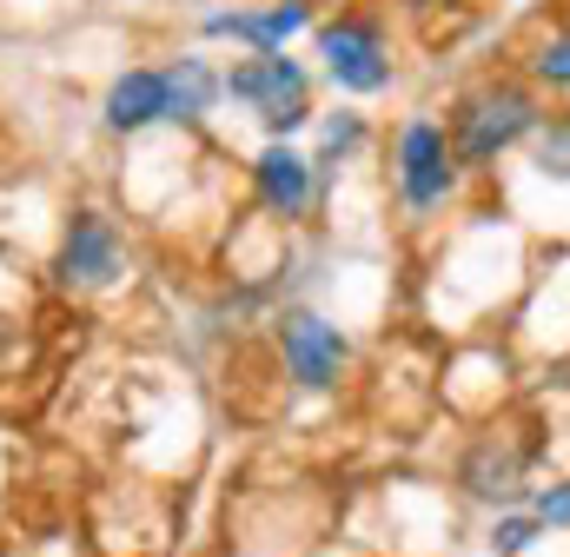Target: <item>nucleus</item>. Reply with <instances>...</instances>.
<instances>
[{"instance_id": "1", "label": "nucleus", "mask_w": 570, "mask_h": 557, "mask_svg": "<svg viewBox=\"0 0 570 557\" xmlns=\"http://www.w3.org/2000/svg\"><path fill=\"white\" fill-rule=\"evenodd\" d=\"M544 127V107H538V87L531 80H511V74H484L478 87H464L444 114V139H451V159L464 173H484L498 166L511 146L538 139Z\"/></svg>"}, {"instance_id": "2", "label": "nucleus", "mask_w": 570, "mask_h": 557, "mask_svg": "<svg viewBox=\"0 0 570 557\" xmlns=\"http://www.w3.org/2000/svg\"><path fill=\"white\" fill-rule=\"evenodd\" d=\"M538 438H518L511 424H491V431H478L464 451H458V465H451V485H458V498H471V505H484L491 518L498 511H518V505H531V471H538Z\"/></svg>"}, {"instance_id": "3", "label": "nucleus", "mask_w": 570, "mask_h": 557, "mask_svg": "<svg viewBox=\"0 0 570 557\" xmlns=\"http://www.w3.org/2000/svg\"><path fill=\"white\" fill-rule=\"evenodd\" d=\"M219 80H226V100L259 114L266 139H292L312 127V74L292 53H246Z\"/></svg>"}, {"instance_id": "4", "label": "nucleus", "mask_w": 570, "mask_h": 557, "mask_svg": "<svg viewBox=\"0 0 570 557\" xmlns=\"http://www.w3.org/2000/svg\"><path fill=\"white\" fill-rule=\"evenodd\" d=\"M134 273V253H127V233L114 213L100 206H80L60 233V253H53V285L73 292V299H100L114 285H127Z\"/></svg>"}, {"instance_id": "5", "label": "nucleus", "mask_w": 570, "mask_h": 557, "mask_svg": "<svg viewBox=\"0 0 570 557\" xmlns=\"http://www.w3.org/2000/svg\"><path fill=\"white\" fill-rule=\"evenodd\" d=\"M318 40V60H325V80L338 94H385L399 80V60H392V40H385V20L379 13H338V20H318L312 27Z\"/></svg>"}, {"instance_id": "6", "label": "nucleus", "mask_w": 570, "mask_h": 557, "mask_svg": "<svg viewBox=\"0 0 570 557\" xmlns=\"http://www.w3.org/2000/svg\"><path fill=\"white\" fill-rule=\"evenodd\" d=\"M464 166L451 159V139H444V120L431 114H412L399 139H392V186L405 199V213H438L451 193H458Z\"/></svg>"}, {"instance_id": "7", "label": "nucleus", "mask_w": 570, "mask_h": 557, "mask_svg": "<svg viewBox=\"0 0 570 557\" xmlns=\"http://www.w3.org/2000/svg\"><path fill=\"white\" fill-rule=\"evenodd\" d=\"M273 345H279V365L298 392H338L345 372H352V339L325 312H305V305L279 312L273 319Z\"/></svg>"}, {"instance_id": "8", "label": "nucleus", "mask_w": 570, "mask_h": 557, "mask_svg": "<svg viewBox=\"0 0 570 557\" xmlns=\"http://www.w3.org/2000/svg\"><path fill=\"white\" fill-rule=\"evenodd\" d=\"M253 199L273 213V219H305L312 213V199H318V166H312V153H298L292 139H266L259 153H253Z\"/></svg>"}, {"instance_id": "9", "label": "nucleus", "mask_w": 570, "mask_h": 557, "mask_svg": "<svg viewBox=\"0 0 570 557\" xmlns=\"http://www.w3.org/2000/svg\"><path fill=\"white\" fill-rule=\"evenodd\" d=\"M305 27H312V7H298V0H266V7H213V13L199 20V33H206V40H239V47H253V53H285Z\"/></svg>"}, {"instance_id": "10", "label": "nucleus", "mask_w": 570, "mask_h": 557, "mask_svg": "<svg viewBox=\"0 0 570 557\" xmlns=\"http://www.w3.org/2000/svg\"><path fill=\"white\" fill-rule=\"evenodd\" d=\"M173 107H166V67H127V74H114V87H107V100H100V120H107V134H146V127H159Z\"/></svg>"}, {"instance_id": "11", "label": "nucleus", "mask_w": 570, "mask_h": 557, "mask_svg": "<svg viewBox=\"0 0 570 557\" xmlns=\"http://www.w3.org/2000/svg\"><path fill=\"white\" fill-rule=\"evenodd\" d=\"M226 100V80H219V67L206 60V53H179L173 67H166V120H179V127H199L213 107Z\"/></svg>"}, {"instance_id": "12", "label": "nucleus", "mask_w": 570, "mask_h": 557, "mask_svg": "<svg viewBox=\"0 0 570 557\" xmlns=\"http://www.w3.org/2000/svg\"><path fill=\"white\" fill-rule=\"evenodd\" d=\"M365 139H372L365 114L338 107V114H325V120H318V153H312V166H318V173H338L345 159H358V146H365Z\"/></svg>"}, {"instance_id": "13", "label": "nucleus", "mask_w": 570, "mask_h": 557, "mask_svg": "<svg viewBox=\"0 0 570 557\" xmlns=\"http://www.w3.org/2000/svg\"><path fill=\"white\" fill-rule=\"evenodd\" d=\"M544 538H551V531H544V525H538V518L518 505V511H498V518H491V531H484V551H491V557H531Z\"/></svg>"}, {"instance_id": "14", "label": "nucleus", "mask_w": 570, "mask_h": 557, "mask_svg": "<svg viewBox=\"0 0 570 557\" xmlns=\"http://www.w3.org/2000/svg\"><path fill=\"white\" fill-rule=\"evenodd\" d=\"M531 146H538L531 159H538V173H544V179H570V120H564V114H558V120L544 114V127H538Z\"/></svg>"}, {"instance_id": "15", "label": "nucleus", "mask_w": 570, "mask_h": 557, "mask_svg": "<svg viewBox=\"0 0 570 557\" xmlns=\"http://www.w3.org/2000/svg\"><path fill=\"white\" fill-rule=\"evenodd\" d=\"M524 511H531L544 531H570V478H551V485H538Z\"/></svg>"}, {"instance_id": "16", "label": "nucleus", "mask_w": 570, "mask_h": 557, "mask_svg": "<svg viewBox=\"0 0 570 557\" xmlns=\"http://www.w3.org/2000/svg\"><path fill=\"white\" fill-rule=\"evenodd\" d=\"M531 80H538V87H570V33L544 40V47L531 53Z\"/></svg>"}, {"instance_id": "17", "label": "nucleus", "mask_w": 570, "mask_h": 557, "mask_svg": "<svg viewBox=\"0 0 570 557\" xmlns=\"http://www.w3.org/2000/svg\"><path fill=\"white\" fill-rule=\"evenodd\" d=\"M412 7H438V0H412Z\"/></svg>"}, {"instance_id": "18", "label": "nucleus", "mask_w": 570, "mask_h": 557, "mask_svg": "<svg viewBox=\"0 0 570 557\" xmlns=\"http://www.w3.org/2000/svg\"><path fill=\"white\" fill-rule=\"evenodd\" d=\"M298 7H318V0H298Z\"/></svg>"}, {"instance_id": "19", "label": "nucleus", "mask_w": 570, "mask_h": 557, "mask_svg": "<svg viewBox=\"0 0 570 557\" xmlns=\"http://www.w3.org/2000/svg\"><path fill=\"white\" fill-rule=\"evenodd\" d=\"M564 120H570V114H564Z\"/></svg>"}]
</instances>
